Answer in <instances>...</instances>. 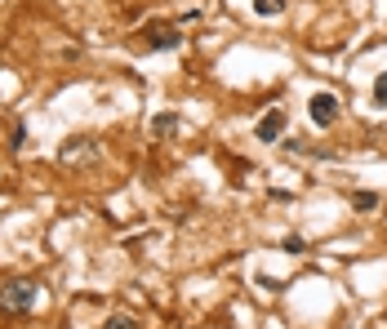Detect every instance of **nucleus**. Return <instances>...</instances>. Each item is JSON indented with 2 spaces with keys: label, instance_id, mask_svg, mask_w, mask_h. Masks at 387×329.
Returning a JSON list of instances; mask_svg holds the SVG:
<instances>
[{
  "label": "nucleus",
  "instance_id": "1",
  "mask_svg": "<svg viewBox=\"0 0 387 329\" xmlns=\"http://www.w3.org/2000/svg\"><path fill=\"white\" fill-rule=\"evenodd\" d=\"M36 299H40V285L36 281H9V285H0V311H5V316H23V311H31Z\"/></svg>",
  "mask_w": 387,
  "mask_h": 329
},
{
  "label": "nucleus",
  "instance_id": "2",
  "mask_svg": "<svg viewBox=\"0 0 387 329\" xmlns=\"http://www.w3.org/2000/svg\"><path fill=\"white\" fill-rule=\"evenodd\" d=\"M98 156H103V147H98V138H89V134H76V138H67L58 147L62 164H94Z\"/></svg>",
  "mask_w": 387,
  "mask_h": 329
},
{
  "label": "nucleus",
  "instance_id": "3",
  "mask_svg": "<svg viewBox=\"0 0 387 329\" xmlns=\"http://www.w3.org/2000/svg\"><path fill=\"white\" fill-rule=\"evenodd\" d=\"M307 116H312L316 129H329L334 121H339V98H334L329 89H316V94L307 98Z\"/></svg>",
  "mask_w": 387,
  "mask_h": 329
},
{
  "label": "nucleus",
  "instance_id": "4",
  "mask_svg": "<svg viewBox=\"0 0 387 329\" xmlns=\"http://www.w3.org/2000/svg\"><path fill=\"white\" fill-rule=\"evenodd\" d=\"M143 36H147V40H143L147 49H178V45H182V31L170 27V23H151Z\"/></svg>",
  "mask_w": 387,
  "mask_h": 329
},
{
  "label": "nucleus",
  "instance_id": "5",
  "mask_svg": "<svg viewBox=\"0 0 387 329\" xmlns=\"http://www.w3.org/2000/svg\"><path fill=\"white\" fill-rule=\"evenodd\" d=\"M285 121H290V116H285V107H267V111H263V121L254 125L258 143H276V138L285 134Z\"/></svg>",
  "mask_w": 387,
  "mask_h": 329
},
{
  "label": "nucleus",
  "instance_id": "6",
  "mask_svg": "<svg viewBox=\"0 0 387 329\" xmlns=\"http://www.w3.org/2000/svg\"><path fill=\"white\" fill-rule=\"evenodd\" d=\"M151 134H156V138H170V134H178V116H174V111H160V116L151 121Z\"/></svg>",
  "mask_w": 387,
  "mask_h": 329
},
{
  "label": "nucleus",
  "instance_id": "7",
  "mask_svg": "<svg viewBox=\"0 0 387 329\" xmlns=\"http://www.w3.org/2000/svg\"><path fill=\"white\" fill-rule=\"evenodd\" d=\"M351 209H361V213L378 209V196H374V191H351Z\"/></svg>",
  "mask_w": 387,
  "mask_h": 329
},
{
  "label": "nucleus",
  "instance_id": "8",
  "mask_svg": "<svg viewBox=\"0 0 387 329\" xmlns=\"http://www.w3.org/2000/svg\"><path fill=\"white\" fill-rule=\"evenodd\" d=\"M280 9H285V0H254V13H258V18H276Z\"/></svg>",
  "mask_w": 387,
  "mask_h": 329
},
{
  "label": "nucleus",
  "instance_id": "9",
  "mask_svg": "<svg viewBox=\"0 0 387 329\" xmlns=\"http://www.w3.org/2000/svg\"><path fill=\"white\" fill-rule=\"evenodd\" d=\"M280 250H285V254H302L307 245H302V236H285V240H280Z\"/></svg>",
  "mask_w": 387,
  "mask_h": 329
},
{
  "label": "nucleus",
  "instance_id": "10",
  "mask_svg": "<svg viewBox=\"0 0 387 329\" xmlns=\"http://www.w3.org/2000/svg\"><path fill=\"white\" fill-rule=\"evenodd\" d=\"M103 329H138V325H133L129 316H111V320H103Z\"/></svg>",
  "mask_w": 387,
  "mask_h": 329
},
{
  "label": "nucleus",
  "instance_id": "11",
  "mask_svg": "<svg viewBox=\"0 0 387 329\" xmlns=\"http://www.w3.org/2000/svg\"><path fill=\"white\" fill-rule=\"evenodd\" d=\"M374 98H378V103H387V72L374 80Z\"/></svg>",
  "mask_w": 387,
  "mask_h": 329
}]
</instances>
